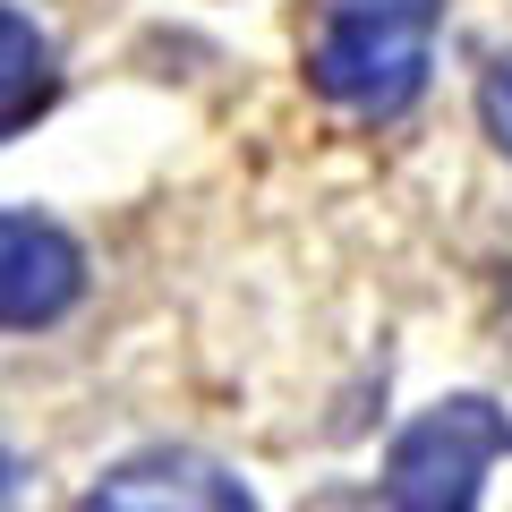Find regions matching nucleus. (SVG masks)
<instances>
[{
    "instance_id": "nucleus-3",
    "label": "nucleus",
    "mask_w": 512,
    "mask_h": 512,
    "mask_svg": "<svg viewBox=\"0 0 512 512\" xmlns=\"http://www.w3.org/2000/svg\"><path fill=\"white\" fill-rule=\"evenodd\" d=\"M86 299V248L43 214H0V333H35Z\"/></svg>"
},
{
    "instance_id": "nucleus-5",
    "label": "nucleus",
    "mask_w": 512,
    "mask_h": 512,
    "mask_svg": "<svg viewBox=\"0 0 512 512\" xmlns=\"http://www.w3.org/2000/svg\"><path fill=\"white\" fill-rule=\"evenodd\" d=\"M60 94V69H52V43H43L35 18H18L9 0H0V137H18L52 111Z\"/></svg>"
},
{
    "instance_id": "nucleus-1",
    "label": "nucleus",
    "mask_w": 512,
    "mask_h": 512,
    "mask_svg": "<svg viewBox=\"0 0 512 512\" xmlns=\"http://www.w3.org/2000/svg\"><path fill=\"white\" fill-rule=\"evenodd\" d=\"M444 0H316L308 86L359 120H393L427 94Z\"/></svg>"
},
{
    "instance_id": "nucleus-2",
    "label": "nucleus",
    "mask_w": 512,
    "mask_h": 512,
    "mask_svg": "<svg viewBox=\"0 0 512 512\" xmlns=\"http://www.w3.org/2000/svg\"><path fill=\"white\" fill-rule=\"evenodd\" d=\"M504 453H512V419L487 393H453L393 436L384 512H478V487Z\"/></svg>"
},
{
    "instance_id": "nucleus-6",
    "label": "nucleus",
    "mask_w": 512,
    "mask_h": 512,
    "mask_svg": "<svg viewBox=\"0 0 512 512\" xmlns=\"http://www.w3.org/2000/svg\"><path fill=\"white\" fill-rule=\"evenodd\" d=\"M478 120H487V137H495V154L512 163V52L495 60L487 77H478Z\"/></svg>"
},
{
    "instance_id": "nucleus-4",
    "label": "nucleus",
    "mask_w": 512,
    "mask_h": 512,
    "mask_svg": "<svg viewBox=\"0 0 512 512\" xmlns=\"http://www.w3.org/2000/svg\"><path fill=\"white\" fill-rule=\"evenodd\" d=\"M77 512H256V495L205 453H137L94 478Z\"/></svg>"
},
{
    "instance_id": "nucleus-7",
    "label": "nucleus",
    "mask_w": 512,
    "mask_h": 512,
    "mask_svg": "<svg viewBox=\"0 0 512 512\" xmlns=\"http://www.w3.org/2000/svg\"><path fill=\"white\" fill-rule=\"evenodd\" d=\"M18 495H26V461L0 444V512H18Z\"/></svg>"
}]
</instances>
